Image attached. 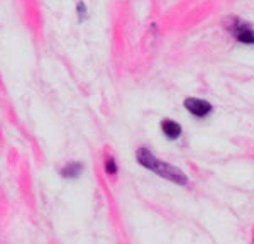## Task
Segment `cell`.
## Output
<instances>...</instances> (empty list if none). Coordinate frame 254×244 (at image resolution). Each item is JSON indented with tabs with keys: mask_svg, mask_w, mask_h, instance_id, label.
Masks as SVG:
<instances>
[{
	"mask_svg": "<svg viewBox=\"0 0 254 244\" xmlns=\"http://www.w3.org/2000/svg\"><path fill=\"white\" fill-rule=\"evenodd\" d=\"M136 161L139 163V166L149 170L151 173H154L156 177L163 178V180H168V182L175 183V185H180V186L188 185V177L183 170H180L178 166H173V165H170V163L159 160V158L154 156L149 148H144V146L137 148Z\"/></svg>",
	"mask_w": 254,
	"mask_h": 244,
	"instance_id": "6da1fadb",
	"label": "cell"
},
{
	"mask_svg": "<svg viewBox=\"0 0 254 244\" xmlns=\"http://www.w3.org/2000/svg\"><path fill=\"white\" fill-rule=\"evenodd\" d=\"M225 29L236 39V43L244 46H254V27L241 17L231 15L225 22Z\"/></svg>",
	"mask_w": 254,
	"mask_h": 244,
	"instance_id": "7a4b0ae2",
	"label": "cell"
},
{
	"mask_svg": "<svg viewBox=\"0 0 254 244\" xmlns=\"http://www.w3.org/2000/svg\"><path fill=\"white\" fill-rule=\"evenodd\" d=\"M183 107L195 119H207L214 112V105L205 99H198V97H187L183 100Z\"/></svg>",
	"mask_w": 254,
	"mask_h": 244,
	"instance_id": "3957f363",
	"label": "cell"
},
{
	"mask_svg": "<svg viewBox=\"0 0 254 244\" xmlns=\"http://www.w3.org/2000/svg\"><path fill=\"white\" fill-rule=\"evenodd\" d=\"M159 129H161V134L168 141H178L183 134L182 124L176 122L175 119H170V117H165V119L159 122Z\"/></svg>",
	"mask_w": 254,
	"mask_h": 244,
	"instance_id": "277c9868",
	"label": "cell"
},
{
	"mask_svg": "<svg viewBox=\"0 0 254 244\" xmlns=\"http://www.w3.org/2000/svg\"><path fill=\"white\" fill-rule=\"evenodd\" d=\"M83 170L85 165L81 161H69L60 168V177L64 178V180H76V178L81 177Z\"/></svg>",
	"mask_w": 254,
	"mask_h": 244,
	"instance_id": "5b68a950",
	"label": "cell"
},
{
	"mask_svg": "<svg viewBox=\"0 0 254 244\" xmlns=\"http://www.w3.org/2000/svg\"><path fill=\"white\" fill-rule=\"evenodd\" d=\"M104 172L110 178L117 177V173H119V163H117L116 158L112 156V154H107V156L104 158Z\"/></svg>",
	"mask_w": 254,
	"mask_h": 244,
	"instance_id": "8992f818",
	"label": "cell"
},
{
	"mask_svg": "<svg viewBox=\"0 0 254 244\" xmlns=\"http://www.w3.org/2000/svg\"><path fill=\"white\" fill-rule=\"evenodd\" d=\"M76 17H78L80 22H83L85 19H87V15H88V9H87V3L85 2H78L76 3Z\"/></svg>",
	"mask_w": 254,
	"mask_h": 244,
	"instance_id": "52a82bcc",
	"label": "cell"
}]
</instances>
